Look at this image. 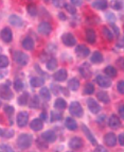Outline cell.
<instances>
[{
  "label": "cell",
  "mask_w": 124,
  "mask_h": 152,
  "mask_svg": "<svg viewBox=\"0 0 124 152\" xmlns=\"http://www.w3.org/2000/svg\"><path fill=\"white\" fill-rule=\"evenodd\" d=\"M32 142H33V136L31 134H28V133H22L18 136L17 140H16V145L19 149H28V148L31 147L32 145Z\"/></svg>",
  "instance_id": "cell-1"
},
{
  "label": "cell",
  "mask_w": 124,
  "mask_h": 152,
  "mask_svg": "<svg viewBox=\"0 0 124 152\" xmlns=\"http://www.w3.org/2000/svg\"><path fill=\"white\" fill-rule=\"evenodd\" d=\"M13 58L16 64L19 66H25L29 63V56L22 51H14L13 52Z\"/></svg>",
  "instance_id": "cell-2"
},
{
  "label": "cell",
  "mask_w": 124,
  "mask_h": 152,
  "mask_svg": "<svg viewBox=\"0 0 124 152\" xmlns=\"http://www.w3.org/2000/svg\"><path fill=\"white\" fill-rule=\"evenodd\" d=\"M69 112H70L71 115H73L74 117H79V118H81L84 115L83 107L78 101L71 102L70 105H69Z\"/></svg>",
  "instance_id": "cell-3"
},
{
  "label": "cell",
  "mask_w": 124,
  "mask_h": 152,
  "mask_svg": "<svg viewBox=\"0 0 124 152\" xmlns=\"http://www.w3.org/2000/svg\"><path fill=\"white\" fill-rule=\"evenodd\" d=\"M62 42L67 47H73L76 45V38L72 33H65L62 35Z\"/></svg>",
  "instance_id": "cell-4"
},
{
  "label": "cell",
  "mask_w": 124,
  "mask_h": 152,
  "mask_svg": "<svg viewBox=\"0 0 124 152\" xmlns=\"http://www.w3.org/2000/svg\"><path fill=\"white\" fill-rule=\"evenodd\" d=\"M96 82L100 87H102V88H108V87L112 86V80H110L108 77L102 76V75H98V76H96Z\"/></svg>",
  "instance_id": "cell-5"
},
{
  "label": "cell",
  "mask_w": 124,
  "mask_h": 152,
  "mask_svg": "<svg viewBox=\"0 0 124 152\" xmlns=\"http://www.w3.org/2000/svg\"><path fill=\"white\" fill-rule=\"evenodd\" d=\"M16 121H17V124L19 128L25 127L29 121V114L27 112H20V113H18L17 117H16Z\"/></svg>",
  "instance_id": "cell-6"
},
{
  "label": "cell",
  "mask_w": 124,
  "mask_h": 152,
  "mask_svg": "<svg viewBox=\"0 0 124 152\" xmlns=\"http://www.w3.org/2000/svg\"><path fill=\"white\" fill-rule=\"evenodd\" d=\"M9 86L10 85H5V84L0 85V97L4 99V100H10L14 96V94L12 93V91H11Z\"/></svg>",
  "instance_id": "cell-7"
},
{
  "label": "cell",
  "mask_w": 124,
  "mask_h": 152,
  "mask_svg": "<svg viewBox=\"0 0 124 152\" xmlns=\"http://www.w3.org/2000/svg\"><path fill=\"white\" fill-rule=\"evenodd\" d=\"M87 107H88L89 111H90L92 114H99L100 111H101V107H100L99 103H98L94 98L87 99Z\"/></svg>",
  "instance_id": "cell-8"
},
{
  "label": "cell",
  "mask_w": 124,
  "mask_h": 152,
  "mask_svg": "<svg viewBox=\"0 0 124 152\" xmlns=\"http://www.w3.org/2000/svg\"><path fill=\"white\" fill-rule=\"evenodd\" d=\"M0 37H1V39H2L4 43H7V44L11 43L13 39L12 30H11L10 28H8V27L3 28L2 30H1V32H0Z\"/></svg>",
  "instance_id": "cell-9"
},
{
  "label": "cell",
  "mask_w": 124,
  "mask_h": 152,
  "mask_svg": "<svg viewBox=\"0 0 124 152\" xmlns=\"http://www.w3.org/2000/svg\"><path fill=\"white\" fill-rule=\"evenodd\" d=\"M38 32L43 35H49L52 32V26L48 21H41L38 25Z\"/></svg>",
  "instance_id": "cell-10"
},
{
  "label": "cell",
  "mask_w": 124,
  "mask_h": 152,
  "mask_svg": "<svg viewBox=\"0 0 124 152\" xmlns=\"http://www.w3.org/2000/svg\"><path fill=\"white\" fill-rule=\"evenodd\" d=\"M68 145H69V147L73 150L81 149V148L83 147V140L79 136L72 137V138H70V140H69Z\"/></svg>",
  "instance_id": "cell-11"
},
{
  "label": "cell",
  "mask_w": 124,
  "mask_h": 152,
  "mask_svg": "<svg viewBox=\"0 0 124 152\" xmlns=\"http://www.w3.org/2000/svg\"><path fill=\"white\" fill-rule=\"evenodd\" d=\"M104 144L106 145L107 147H115L117 144V137L114 133H107L104 135Z\"/></svg>",
  "instance_id": "cell-12"
},
{
  "label": "cell",
  "mask_w": 124,
  "mask_h": 152,
  "mask_svg": "<svg viewBox=\"0 0 124 152\" xmlns=\"http://www.w3.org/2000/svg\"><path fill=\"white\" fill-rule=\"evenodd\" d=\"M108 126H109V128H112V129H114V130L119 129V128L121 127V120H120V118L118 116L112 114L108 119Z\"/></svg>",
  "instance_id": "cell-13"
},
{
  "label": "cell",
  "mask_w": 124,
  "mask_h": 152,
  "mask_svg": "<svg viewBox=\"0 0 124 152\" xmlns=\"http://www.w3.org/2000/svg\"><path fill=\"white\" fill-rule=\"evenodd\" d=\"M75 52H76V54L80 56V58H86V56H88L89 54H90V50H89L88 47H87V46H85V45L76 46Z\"/></svg>",
  "instance_id": "cell-14"
},
{
  "label": "cell",
  "mask_w": 124,
  "mask_h": 152,
  "mask_svg": "<svg viewBox=\"0 0 124 152\" xmlns=\"http://www.w3.org/2000/svg\"><path fill=\"white\" fill-rule=\"evenodd\" d=\"M41 138H43L45 142H53L56 140V134L55 132L52 131V130H48V131L44 132L43 134H41Z\"/></svg>",
  "instance_id": "cell-15"
},
{
  "label": "cell",
  "mask_w": 124,
  "mask_h": 152,
  "mask_svg": "<svg viewBox=\"0 0 124 152\" xmlns=\"http://www.w3.org/2000/svg\"><path fill=\"white\" fill-rule=\"evenodd\" d=\"M80 74L82 75V77L85 79H88L90 78V75H91V70H90V66H89L88 63H84L80 66L79 68Z\"/></svg>",
  "instance_id": "cell-16"
},
{
  "label": "cell",
  "mask_w": 124,
  "mask_h": 152,
  "mask_svg": "<svg viewBox=\"0 0 124 152\" xmlns=\"http://www.w3.org/2000/svg\"><path fill=\"white\" fill-rule=\"evenodd\" d=\"M22 47L25 49V50H30L32 51L34 48H35V43H34L33 38H31L30 36H27L22 39Z\"/></svg>",
  "instance_id": "cell-17"
},
{
  "label": "cell",
  "mask_w": 124,
  "mask_h": 152,
  "mask_svg": "<svg viewBox=\"0 0 124 152\" xmlns=\"http://www.w3.org/2000/svg\"><path fill=\"white\" fill-rule=\"evenodd\" d=\"M53 77H54V79H55V81L64 82L67 79V77H68V72H67V70L65 68H62L56 71Z\"/></svg>",
  "instance_id": "cell-18"
},
{
  "label": "cell",
  "mask_w": 124,
  "mask_h": 152,
  "mask_svg": "<svg viewBox=\"0 0 124 152\" xmlns=\"http://www.w3.org/2000/svg\"><path fill=\"white\" fill-rule=\"evenodd\" d=\"M107 7H108L107 0H94L92 2V8H94L96 10L104 11L106 10Z\"/></svg>",
  "instance_id": "cell-19"
},
{
  "label": "cell",
  "mask_w": 124,
  "mask_h": 152,
  "mask_svg": "<svg viewBox=\"0 0 124 152\" xmlns=\"http://www.w3.org/2000/svg\"><path fill=\"white\" fill-rule=\"evenodd\" d=\"M30 128L33 130V131H35V132L41 131V130L44 128L43 120H41V118H35V119H33L32 121H31V124H30Z\"/></svg>",
  "instance_id": "cell-20"
},
{
  "label": "cell",
  "mask_w": 124,
  "mask_h": 152,
  "mask_svg": "<svg viewBox=\"0 0 124 152\" xmlns=\"http://www.w3.org/2000/svg\"><path fill=\"white\" fill-rule=\"evenodd\" d=\"M65 126L69 131H76L78 130V124H76L75 119H73L72 117H67L65 119Z\"/></svg>",
  "instance_id": "cell-21"
},
{
  "label": "cell",
  "mask_w": 124,
  "mask_h": 152,
  "mask_svg": "<svg viewBox=\"0 0 124 152\" xmlns=\"http://www.w3.org/2000/svg\"><path fill=\"white\" fill-rule=\"evenodd\" d=\"M9 21H10V23L12 26H15V27H18V28H21L25 25L22 19L17 15H11L10 18H9Z\"/></svg>",
  "instance_id": "cell-22"
},
{
  "label": "cell",
  "mask_w": 124,
  "mask_h": 152,
  "mask_svg": "<svg viewBox=\"0 0 124 152\" xmlns=\"http://www.w3.org/2000/svg\"><path fill=\"white\" fill-rule=\"evenodd\" d=\"M82 130H83L85 136L87 137V140H88L89 142H90L92 145H96V140L94 138V134H92V133L90 132V130H89L88 128H87L86 124H82Z\"/></svg>",
  "instance_id": "cell-23"
},
{
  "label": "cell",
  "mask_w": 124,
  "mask_h": 152,
  "mask_svg": "<svg viewBox=\"0 0 124 152\" xmlns=\"http://www.w3.org/2000/svg\"><path fill=\"white\" fill-rule=\"evenodd\" d=\"M86 39L88 43L90 44H94L96 41V31L91 28H87L86 29Z\"/></svg>",
  "instance_id": "cell-24"
},
{
  "label": "cell",
  "mask_w": 124,
  "mask_h": 152,
  "mask_svg": "<svg viewBox=\"0 0 124 152\" xmlns=\"http://www.w3.org/2000/svg\"><path fill=\"white\" fill-rule=\"evenodd\" d=\"M90 61H91V63H94V64H101L102 62L104 61L103 54H102L100 51H94V53L91 54Z\"/></svg>",
  "instance_id": "cell-25"
},
{
  "label": "cell",
  "mask_w": 124,
  "mask_h": 152,
  "mask_svg": "<svg viewBox=\"0 0 124 152\" xmlns=\"http://www.w3.org/2000/svg\"><path fill=\"white\" fill-rule=\"evenodd\" d=\"M104 74L106 75V77H108V78H115L117 76V74H118V71H117L116 67L109 65L104 68Z\"/></svg>",
  "instance_id": "cell-26"
},
{
  "label": "cell",
  "mask_w": 124,
  "mask_h": 152,
  "mask_svg": "<svg viewBox=\"0 0 124 152\" xmlns=\"http://www.w3.org/2000/svg\"><path fill=\"white\" fill-rule=\"evenodd\" d=\"M30 84L33 87L43 86L44 84H45V80H44V79L41 78V77H33V78H31Z\"/></svg>",
  "instance_id": "cell-27"
},
{
  "label": "cell",
  "mask_w": 124,
  "mask_h": 152,
  "mask_svg": "<svg viewBox=\"0 0 124 152\" xmlns=\"http://www.w3.org/2000/svg\"><path fill=\"white\" fill-rule=\"evenodd\" d=\"M96 98L99 99V101L103 102V103H109L110 102V98H109L106 91H98L96 93Z\"/></svg>",
  "instance_id": "cell-28"
},
{
  "label": "cell",
  "mask_w": 124,
  "mask_h": 152,
  "mask_svg": "<svg viewBox=\"0 0 124 152\" xmlns=\"http://www.w3.org/2000/svg\"><path fill=\"white\" fill-rule=\"evenodd\" d=\"M68 87L73 91H78V89L80 88V81L76 78L70 79V80L68 81Z\"/></svg>",
  "instance_id": "cell-29"
},
{
  "label": "cell",
  "mask_w": 124,
  "mask_h": 152,
  "mask_svg": "<svg viewBox=\"0 0 124 152\" xmlns=\"http://www.w3.org/2000/svg\"><path fill=\"white\" fill-rule=\"evenodd\" d=\"M67 107V102L65 99L63 98H57L54 102V107L56 110H65Z\"/></svg>",
  "instance_id": "cell-30"
},
{
  "label": "cell",
  "mask_w": 124,
  "mask_h": 152,
  "mask_svg": "<svg viewBox=\"0 0 124 152\" xmlns=\"http://www.w3.org/2000/svg\"><path fill=\"white\" fill-rule=\"evenodd\" d=\"M30 101L29 100V94L28 93H23L22 95H20V96L18 97L17 99V102L19 105H21V107H25L27 104H28V102Z\"/></svg>",
  "instance_id": "cell-31"
},
{
  "label": "cell",
  "mask_w": 124,
  "mask_h": 152,
  "mask_svg": "<svg viewBox=\"0 0 124 152\" xmlns=\"http://www.w3.org/2000/svg\"><path fill=\"white\" fill-rule=\"evenodd\" d=\"M39 95H41V98H43L44 100H46V101H49L51 99V93L47 87H43V88L39 91Z\"/></svg>",
  "instance_id": "cell-32"
},
{
  "label": "cell",
  "mask_w": 124,
  "mask_h": 152,
  "mask_svg": "<svg viewBox=\"0 0 124 152\" xmlns=\"http://www.w3.org/2000/svg\"><path fill=\"white\" fill-rule=\"evenodd\" d=\"M102 33H103L104 37L106 38L107 41L112 42V39H114V34H112V32L109 30L107 27H103V29H102Z\"/></svg>",
  "instance_id": "cell-33"
},
{
  "label": "cell",
  "mask_w": 124,
  "mask_h": 152,
  "mask_svg": "<svg viewBox=\"0 0 124 152\" xmlns=\"http://www.w3.org/2000/svg\"><path fill=\"white\" fill-rule=\"evenodd\" d=\"M46 66H47V69H48V70H54V69L57 67V60L54 58H51L50 60L47 62Z\"/></svg>",
  "instance_id": "cell-34"
},
{
  "label": "cell",
  "mask_w": 124,
  "mask_h": 152,
  "mask_svg": "<svg viewBox=\"0 0 124 152\" xmlns=\"http://www.w3.org/2000/svg\"><path fill=\"white\" fill-rule=\"evenodd\" d=\"M50 119H51V121H52V122L59 121V120L63 119V115H62V113H59L58 111H52V112H51Z\"/></svg>",
  "instance_id": "cell-35"
},
{
  "label": "cell",
  "mask_w": 124,
  "mask_h": 152,
  "mask_svg": "<svg viewBox=\"0 0 124 152\" xmlns=\"http://www.w3.org/2000/svg\"><path fill=\"white\" fill-rule=\"evenodd\" d=\"M110 7H112L114 10L120 11L122 8H123V3H122L121 0H112V2H110Z\"/></svg>",
  "instance_id": "cell-36"
},
{
  "label": "cell",
  "mask_w": 124,
  "mask_h": 152,
  "mask_svg": "<svg viewBox=\"0 0 124 152\" xmlns=\"http://www.w3.org/2000/svg\"><path fill=\"white\" fill-rule=\"evenodd\" d=\"M29 102H30V107H32V109H37L41 105V101H39V97L38 96H34L31 99V101Z\"/></svg>",
  "instance_id": "cell-37"
},
{
  "label": "cell",
  "mask_w": 124,
  "mask_h": 152,
  "mask_svg": "<svg viewBox=\"0 0 124 152\" xmlns=\"http://www.w3.org/2000/svg\"><path fill=\"white\" fill-rule=\"evenodd\" d=\"M27 10H28V13L30 14L31 16H36L38 14V10H37V7L33 3H31L27 7Z\"/></svg>",
  "instance_id": "cell-38"
},
{
  "label": "cell",
  "mask_w": 124,
  "mask_h": 152,
  "mask_svg": "<svg viewBox=\"0 0 124 152\" xmlns=\"http://www.w3.org/2000/svg\"><path fill=\"white\" fill-rule=\"evenodd\" d=\"M94 93V85L92 83H87L84 87V94L85 95H91Z\"/></svg>",
  "instance_id": "cell-39"
},
{
  "label": "cell",
  "mask_w": 124,
  "mask_h": 152,
  "mask_svg": "<svg viewBox=\"0 0 124 152\" xmlns=\"http://www.w3.org/2000/svg\"><path fill=\"white\" fill-rule=\"evenodd\" d=\"M9 64H10V61H9L8 56H1V54H0V68H5V67H8Z\"/></svg>",
  "instance_id": "cell-40"
},
{
  "label": "cell",
  "mask_w": 124,
  "mask_h": 152,
  "mask_svg": "<svg viewBox=\"0 0 124 152\" xmlns=\"http://www.w3.org/2000/svg\"><path fill=\"white\" fill-rule=\"evenodd\" d=\"M23 87H25V84H23V82L21 81V80L17 79V80L14 81V88H15V91H20L23 89Z\"/></svg>",
  "instance_id": "cell-41"
},
{
  "label": "cell",
  "mask_w": 124,
  "mask_h": 152,
  "mask_svg": "<svg viewBox=\"0 0 124 152\" xmlns=\"http://www.w3.org/2000/svg\"><path fill=\"white\" fill-rule=\"evenodd\" d=\"M64 8L66 9V11L68 13H70V14H72V15H74L76 13V9L74 8L73 4H68V3H65V5H64Z\"/></svg>",
  "instance_id": "cell-42"
},
{
  "label": "cell",
  "mask_w": 124,
  "mask_h": 152,
  "mask_svg": "<svg viewBox=\"0 0 124 152\" xmlns=\"http://www.w3.org/2000/svg\"><path fill=\"white\" fill-rule=\"evenodd\" d=\"M0 134L2 135L3 137L11 138V137L14 135V131H13V130H5V131H0Z\"/></svg>",
  "instance_id": "cell-43"
},
{
  "label": "cell",
  "mask_w": 124,
  "mask_h": 152,
  "mask_svg": "<svg viewBox=\"0 0 124 152\" xmlns=\"http://www.w3.org/2000/svg\"><path fill=\"white\" fill-rule=\"evenodd\" d=\"M52 3L56 8H64L66 2H65V0H52Z\"/></svg>",
  "instance_id": "cell-44"
},
{
  "label": "cell",
  "mask_w": 124,
  "mask_h": 152,
  "mask_svg": "<svg viewBox=\"0 0 124 152\" xmlns=\"http://www.w3.org/2000/svg\"><path fill=\"white\" fill-rule=\"evenodd\" d=\"M14 111H15V110H14V107H11V105H5V107H4V113L7 115H9L10 117L14 114Z\"/></svg>",
  "instance_id": "cell-45"
},
{
  "label": "cell",
  "mask_w": 124,
  "mask_h": 152,
  "mask_svg": "<svg viewBox=\"0 0 124 152\" xmlns=\"http://www.w3.org/2000/svg\"><path fill=\"white\" fill-rule=\"evenodd\" d=\"M117 88H118V91L120 94L123 95L124 94V81L121 80V81L118 82V85H117Z\"/></svg>",
  "instance_id": "cell-46"
},
{
  "label": "cell",
  "mask_w": 124,
  "mask_h": 152,
  "mask_svg": "<svg viewBox=\"0 0 124 152\" xmlns=\"http://www.w3.org/2000/svg\"><path fill=\"white\" fill-rule=\"evenodd\" d=\"M0 150L1 151H9V152H12L13 151V148H11L9 145H5V144H2L0 145Z\"/></svg>",
  "instance_id": "cell-47"
},
{
  "label": "cell",
  "mask_w": 124,
  "mask_h": 152,
  "mask_svg": "<svg viewBox=\"0 0 124 152\" xmlns=\"http://www.w3.org/2000/svg\"><path fill=\"white\" fill-rule=\"evenodd\" d=\"M51 88H52V91H53L54 95H58L59 93H61L62 87H59L58 85H56V87H55V84H51Z\"/></svg>",
  "instance_id": "cell-48"
},
{
  "label": "cell",
  "mask_w": 124,
  "mask_h": 152,
  "mask_svg": "<svg viewBox=\"0 0 124 152\" xmlns=\"http://www.w3.org/2000/svg\"><path fill=\"white\" fill-rule=\"evenodd\" d=\"M110 27H112V30H114V35H116L117 37H119V35H120V30H119V28H118V27H117L116 25H114V23H112V25H110Z\"/></svg>",
  "instance_id": "cell-49"
},
{
  "label": "cell",
  "mask_w": 124,
  "mask_h": 152,
  "mask_svg": "<svg viewBox=\"0 0 124 152\" xmlns=\"http://www.w3.org/2000/svg\"><path fill=\"white\" fill-rule=\"evenodd\" d=\"M119 114H120V117H121V118H124V105H123V104H120Z\"/></svg>",
  "instance_id": "cell-50"
},
{
  "label": "cell",
  "mask_w": 124,
  "mask_h": 152,
  "mask_svg": "<svg viewBox=\"0 0 124 152\" xmlns=\"http://www.w3.org/2000/svg\"><path fill=\"white\" fill-rule=\"evenodd\" d=\"M70 1L73 5H78V7L82 5V3H83V0H70Z\"/></svg>",
  "instance_id": "cell-51"
},
{
  "label": "cell",
  "mask_w": 124,
  "mask_h": 152,
  "mask_svg": "<svg viewBox=\"0 0 124 152\" xmlns=\"http://www.w3.org/2000/svg\"><path fill=\"white\" fill-rule=\"evenodd\" d=\"M105 115H101V116L98 117V119H96V122H99V124H103V122H105Z\"/></svg>",
  "instance_id": "cell-52"
},
{
  "label": "cell",
  "mask_w": 124,
  "mask_h": 152,
  "mask_svg": "<svg viewBox=\"0 0 124 152\" xmlns=\"http://www.w3.org/2000/svg\"><path fill=\"white\" fill-rule=\"evenodd\" d=\"M58 17H59V19H61V20H66V19H67V16L65 15L63 12L58 13Z\"/></svg>",
  "instance_id": "cell-53"
},
{
  "label": "cell",
  "mask_w": 124,
  "mask_h": 152,
  "mask_svg": "<svg viewBox=\"0 0 124 152\" xmlns=\"http://www.w3.org/2000/svg\"><path fill=\"white\" fill-rule=\"evenodd\" d=\"M119 142H120V145H121V146H124V134L123 133H121V134L119 135Z\"/></svg>",
  "instance_id": "cell-54"
},
{
  "label": "cell",
  "mask_w": 124,
  "mask_h": 152,
  "mask_svg": "<svg viewBox=\"0 0 124 152\" xmlns=\"http://www.w3.org/2000/svg\"><path fill=\"white\" fill-rule=\"evenodd\" d=\"M41 120H48V116H47V114H46V112H43L41 114V117H39Z\"/></svg>",
  "instance_id": "cell-55"
},
{
  "label": "cell",
  "mask_w": 124,
  "mask_h": 152,
  "mask_svg": "<svg viewBox=\"0 0 124 152\" xmlns=\"http://www.w3.org/2000/svg\"><path fill=\"white\" fill-rule=\"evenodd\" d=\"M96 151H106V149L103 147H101V146H98V147H96Z\"/></svg>",
  "instance_id": "cell-56"
},
{
  "label": "cell",
  "mask_w": 124,
  "mask_h": 152,
  "mask_svg": "<svg viewBox=\"0 0 124 152\" xmlns=\"http://www.w3.org/2000/svg\"><path fill=\"white\" fill-rule=\"evenodd\" d=\"M107 15L109 16V17H108V19H109V20H112V21H114V20H116V17H115V16L112 15V14H110V13H108V14H107Z\"/></svg>",
  "instance_id": "cell-57"
},
{
  "label": "cell",
  "mask_w": 124,
  "mask_h": 152,
  "mask_svg": "<svg viewBox=\"0 0 124 152\" xmlns=\"http://www.w3.org/2000/svg\"><path fill=\"white\" fill-rule=\"evenodd\" d=\"M1 52H2V48H1V47H0V53H1Z\"/></svg>",
  "instance_id": "cell-58"
},
{
  "label": "cell",
  "mask_w": 124,
  "mask_h": 152,
  "mask_svg": "<svg viewBox=\"0 0 124 152\" xmlns=\"http://www.w3.org/2000/svg\"><path fill=\"white\" fill-rule=\"evenodd\" d=\"M46 2H49V1H51V0H45Z\"/></svg>",
  "instance_id": "cell-59"
},
{
  "label": "cell",
  "mask_w": 124,
  "mask_h": 152,
  "mask_svg": "<svg viewBox=\"0 0 124 152\" xmlns=\"http://www.w3.org/2000/svg\"><path fill=\"white\" fill-rule=\"evenodd\" d=\"M0 107H1V101H0Z\"/></svg>",
  "instance_id": "cell-60"
}]
</instances>
